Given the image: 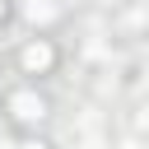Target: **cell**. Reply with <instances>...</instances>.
Returning a JSON list of instances; mask_svg holds the SVG:
<instances>
[{"label":"cell","mask_w":149,"mask_h":149,"mask_svg":"<svg viewBox=\"0 0 149 149\" xmlns=\"http://www.w3.org/2000/svg\"><path fill=\"white\" fill-rule=\"evenodd\" d=\"M5 107H9V116H14V121H23V126H37V121L47 116V98H42V93H33V88H14Z\"/></svg>","instance_id":"cell-1"},{"label":"cell","mask_w":149,"mask_h":149,"mask_svg":"<svg viewBox=\"0 0 149 149\" xmlns=\"http://www.w3.org/2000/svg\"><path fill=\"white\" fill-rule=\"evenodd\" d=\"M19 61H23V70H28V74H42V70H51L56 51H51V42H42V37H37V42H28V47H23V56H19Z\"/></svg>","instance_id":"cell-2"},{"label":"cell","mask_w":149,"mask_h":149,"mask_svg":"<svg viewBox=\"0 0 149 149\" xmlns=\"http://www.w3.org/2000/svg\"><path fill=\"white\" fill-rule=\"evenodd\" d=\"M28 19H33V23H47V19H56V9H51V5H37V0H33V5H28Z\"/></svg>","instance_id":"cell-3"},{"label":"cell","mask_w":149,"mask_h":149,"mask_svg":"<svg viewBox=\"0 0 149 149\" xmlns=\"http://www.w3.org/2000/svg\"><path fill=\"white\" fill-rule=\"evenodd\" d=\"M135 126H140V130H149V107H144V112L135 116Z\"/></svg>","instance_id":"cell-4"},{"label":"cell","mask_w":149,"mask_h":149,"mask_svg":"<svg viewBox=\"0 0 149 149\" xmlns=\"http://www.w3.org/2000/svg\"><path fill=\"white\" fill-rule=\"evenodd\" d=\"M19 149H51V144H42V140H23Z\"/></svg>","instance_id":"cell-5"},{"label":"cell","mask_w":149,"mask_h":149,"mask_svg":"<svg viewBox=\"0 0 149 149\" xmlns=\"http://www.w3.org/2000/svg\"><path fill=\"white\" fill-rule=\"evenodd\" d=\"M0 19H5V0H0Z\"/></svg>","instance_id":"cell-6"}]
</instances>
